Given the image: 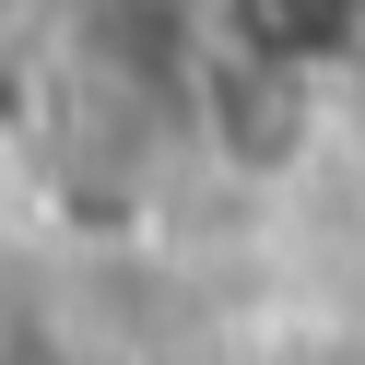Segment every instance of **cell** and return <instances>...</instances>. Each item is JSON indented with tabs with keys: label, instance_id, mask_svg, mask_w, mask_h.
I'll list each match as a JSON object with an SVG mask.
<instances>
[{
	"label": "cell",
	"instance_id": "6da1fadb",
	"mask_svg": "<svg viewBox=\"0 0 365 365\" xmlns=\"http://www.w3.org/2000/svg\"><path fill=\"white\" fill-rule=\"evenodd\" d=\"M12 12H24V0H0V24H12Z\"/></svg>",
	"mask_w": 365,
	"mask_h": 365
}]
</instances>
